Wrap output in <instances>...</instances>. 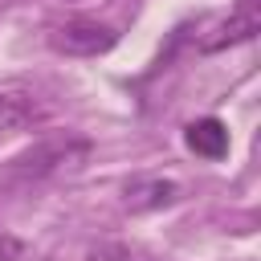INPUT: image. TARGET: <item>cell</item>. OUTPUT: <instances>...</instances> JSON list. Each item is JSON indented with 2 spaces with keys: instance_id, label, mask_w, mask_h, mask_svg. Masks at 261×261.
<instances>
[{
  "instance_id": "cell-1",
  "label": "cell",
  "mask_w": 261,
  "mask_h": 261,
  "mask_svg": "<svg viewBox=\"0 0 261 261\" xmlns=\"http://www.w3.org/2000/svg\"><path fill=\"white\" fill-rule=\"evenodd\" d=\"M114 41H118V33L94 16H73L53 33V49H61L69 57H98V53L114 49Z\"/></svg>"
},
{
  "instance_id": "cell-2",
  "label": "cell",
  "mask_w": 261,
  "mask_h": 261,
  "mask_svg": "<svg viewBox=\"0 0 261 261\" xmlns=\"http://www.w3.org/2000/svg\"><path fill=\"white\" fill-rule=\"evenodd\" d=\"M73 155H86V143H73V139H49V143H37L29 155H20V159L12 163V171H16V175H33V179H41V175H53V171L69 167Z\"/></svg>"
},
{
  "instance_id": "cell-3",
  "label": "cell",
  "mask_w": 261,
  "mask_h": 261,
  "mask_svg": "<svg viewBox=\"0 0 261 261\" xmlns=\"http://www.w3.org/2000/svg\"><path fill=\"white\" fill-rule=\"evenodd\" d=\"M253 37H257V12L245 4V8H237L228 20L212 24V33L200 37V49H204V53H216V49H228V45H241V41H253Z\"/></svg>"
},
{
  "instance_id": "cell-4",
  "label": "cell",
  "mask_w": 261,
  "mask_h": 261,
  "mask_svg": "<svg viewBox=\"0 0 261 261\" xmlns=\"http://www.w3.org/2000/svg\"><path fill=\"white\" fill-rule=\"evenodd\" d=\"M45 118V106L24 90H0V130H24Z\"/></svg>"
},
{
  "instance_id": "cell-5",
  "label": "cell",
  "mask_w": 261,
  "mask_h": 261,
  "mask_svg": "<svg viewBox=\"0 0 261 261\" xmlns=\"http://www.w3.org/2000/svg\"><path fill=\"white\" fill-rule=\"evenodd\" d=\"M184 139H188V147H192L196 155H204V159H224V155H228V126H224L220 118H200V122H192Z\"/></svg>"
},
{
  "instance_id": "cell-6",
  "label": "cell",
  "mask_w": 261,
  "mask_h": 261,
  "mask_svg": "<svg viewBox=\"0 0 261 261\" xmlns=\"http://www.w3.org/2000/svg\"><path fill=\"white\" fill-rule=\"evenodd\" d=\"M179 196V188L171 179H135L126 188V208L130 212H151V208H163Z\"/></svg>"
},
{
  "instance_id": "cell-7",
  "label": "cell",
  "mask_w": 261,
  "mask_h": 261,
  "mask_svg": "<svg viewBox=\"0 0 261 261\" xmlns=\"http://www.w3.org/2000/svg\"><path fill=\"white\" fill-rule=\"evenodd\" d=\"M20 241L12 237V232H0V261H20Z\"/></svg>"
}]
</instances>
